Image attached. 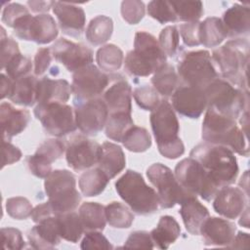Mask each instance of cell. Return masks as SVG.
<instances>
[{"instance_id": "19", "label": "cell", "mask_w": 250, "mask_h": 250, "mask_svg": "<svg viewBox=\"0 0 250 250\" xmlns=\"http://www.w3.org/2000/svg\"><path fill=\"white\" fill-rule=\"evenodd\" d=\"M213 199V208L216 213L227 219L237 218L248 202V196L243 190L229 186L220 188Z\"/></svg>"}, {"instance_id": "4", "label": "cell", "mask_w": 250, "mask_h": 250, "mask_svg": "<svg viewBox=\"0 0 250 250\" xmlns=\"http://www.w3.org/2000/svg\"><path fill=\"white\" fill-rule=\"evenodd\" d=\"M149 120L160 154L168 159L183 155L185 146L179 137L180 124L171 104L161 100L151 111Z\"/></svg>"}, {"instance_id": "6", "label": "cell", "mask_w": 250, "mask_h": 250, "mask_svg": "<svg viewBox=\"0 0 250 250\" xmlns=\"http://www.w3.org/2000/svg\"><path fill=\"white\" fill-rule=\"evenodd\" d=\"M115 189L137 215L153 214L160 206L157 192L146 184L140 173L134 170H127L115 182Z\"/></svg>"}, {"instance_id": "36", "label": "cell", "mask_w": 250, "mask_h": 250, "mask_svg": "<svg viewBox=\"0 0 250 250\" xmlns=\"http://www.w3.org/2000/svg\"><path fill=\"white\" fill-rule=\"evenodd\" d=\"M152 87L163 97L173 95L179 85V76L173 65L166 63L151 78Z\"/></svg>"}, {"instance_id": "26", "label": "cell", "mask_w": 250, "mask_h": 250, "mask_svg": "<svg viewBox=\"0 0 250 250\" xmlns=\"http://www.w3.org/2000/svg\"><path fill=\"white\" fill-rule=\"evenodd\" d=\"M71 94V85L64 79H51L44 77L38 80L37 104H65L69 100Z\"/></svg>"}, {"instance_id": "37", "label": "cell", "mask_w": 250, "mask_h": 250, "mask_svg": "<svg viewBox=\"0 0 250 250\" xmlns=\"http://www.w3.org/2000/svg\"><path fill=\"white\" fill-rule=\"evenodd\" d=\"M124 60L122 50L114 44H106L101 47L96 54V62L101 70L112 72L118 70Z\"/></svg>"}, {"instance_id": "30", "label": "cell", "mask_w": 250, "mask_h": 250, "mask_svg": "<svg viewBox=\"0 0 250 250\" xmlns=\"http://www.w3.org/2000/svg\"><path fill=\"white\" fill-rule=\"evenodd\" d=\"M36 76L28 74L14 81L13 91L9 99L16 104L23 106H32L37 103V85Z\"/></svg>"}, {"instance_id": "28", "label": "cell", "mask_w": 250, "mask_h": 250, "mask_svg": "<svg viewBox=\"0 0 250 250\" xmlns=\"http://www.w3.org/2000/svg\"><path fill=\"white\" fill-rule=\"evenodd\" d=\"M98 165L109 179L114 178L126 165L125 154L122 148L116 144L104 142L102 145V154Z\"/></svg>"}, {"instance_id": "10", "label": "cell", "mask_w": 250, "mask_h": 250, "mask_svg": "<svg viewBox=\"0 0 250 250\" xmlns=\"http://www.w3.org/2000/svg\"><path fill=\"white\" fill-rule=\"evenodd\" d=\"M175 176L187 192L193 196L199 195L206 201L212 200L220 188L200 163L191 157L185 158L176 165Z\"/></svg>"}, {"instance_id": "14", "label": "cell", "mask_w": 250, "mask_h": 250, "mask_svg": "<svg viewBox=\"0 0 250 250\" xmlns=\"http://www.w3.org/2000/svg\"><path fill=\"white\" fill-rule=\"evenodd\" d=\"M110 82V77L96 65L89 64L73 72L71 89L74 102H85L100 98Z\"/></svg>"}, {"instance_id": "5", "label": "cell", "mask_w": 250, "mask_h": 250, "mask_svg": "<svg viewBox=\"0 0 250 250\" xmlns=\"http://www.w3.org/2000/svg\"><path fill=\"white\" fill-rule=\"evenodd\" d=\"M167 63V58L158 40L146 31L135 34L134 49L126 55L124 67L127 73L137 77L154 74Z\"/></svg>"}, {"instance_id": "41", "label": "cell", "mask_w": 250, "mask_h": 250, "mask_svg": "<svg viewBox=\"0 0 250 250\" xmlns=\"http://www.w3.org/2000/svg\"><path fill=\"white\" fill-rule=\"evenodd\" d=\"M171 4L178 21L186 22L198 21L204 13L201 1H173Z\"/></svg>"}, {"instance_id": "9", "label": "cell", "mask_w": 250, "mask_h": 250, "mask_svg": "<svg viewBox=\"0 0 250 250\" xmlns=\"http://www.w3.org/2000/svg\"><path fill=\"white\" fill-rule=\"evenodd\" d=\"M178 76L187 86L200 89L219 77L210 53L205 50L184 53L178 62Z\"/></svg>"}, {"instance_id": "8", "label": "cell", "mask_w": 250, "mask_h": 250, "mask_svg": "<svg viewBox=\"0 0 250 250\" xmlns=\"http://www.w3.org/2000/svg\"><path fill=\"white\" fill-rule=\"evenodd\" d=\"M74 175L65 169L52 171L45 178L44 188L55 215L74 211L80 201L81 195L75 188Z\"/></svg>"}, {"instance_id": "24", "label": "cell", "mask_w": 250, "mask_h": 250, "mask_svg": "<svg viewBox=\"0 0 250 250\" xmlns=\"http://www.w3.org/2000/svg\"><path fill=\"white\" fill-rule=\"evenodd\" d=\"M0 120L2 140L10 141L26 128L30 120V113L25 108L18 109L9 103H2L0 105Z\"/></svg>"}, {"instance_id": "47", "label": "cell", "mask_w": 250, "mask_h": 250, "mask_svg": "<svg viewBox=\"0 0 250 250\" xmlns=\"http://www.w3.org/2000/svg\"><path fill=\"white\" fill-rule=\"evenodd\" d=\"M145 4L139 0H125L121 3V16L129 24L139 23L145 17Z\"/></svg>"}, {"instance_id": "58", "label": "cell", "mask_w": 250, "mask_h": 250, "mask_svg": "<svg viewBox=\"0 0 250 250\" xmlns=\"http://www.w3.org/2000/svg\"><path fill=\"white\" fill-rule=\"evenodd\" d=\"M55 216V213L50 205L49 202H45L42 204L37 205L35 208H33L31 213V219L34 223H39L44 219H47L49 217Z\"/></svg>"}, {"instance_id": "38", "label": "cell", "mask_w": 250, "mask_h": 250, "mask_svg": "<svg viewBox=\"0 0 250 250\" xmlns=\"http://www.w3.org/2000/svg\"><path fill=\"white\" fill-rule=\"evenodd\" d=\"M134 126L131 113L117 112L108 114L105 124V135L112 141L122 142L128 130Z\"/></svg>"}, {"instance_id": "7", "label": "cell", "mask_w": 250, "mask_h": 250, "mask_svg": "<svg viewBox=\"0 0 250 250\" xmlns=\"http://www.w3.org/2000/svg\"><path fill=\"white\" fill-rule=\"evenodd\" d=\"M207 107L216 112L236 120L248 110L249 95L223 78H216L203 89Z\"/></svg>"}, {"instance_id": "15", "label": "cell", "mask_w": 250, "mask_h": 250, "mask_svg": "<svg viewBox=\"0 0 250 250\" xmlns=\"http://www.w3.org/2000/svg\"><path fill=\"white\" fill-rule=\"evenodd\" d=\"M74 117L77 128L86 136H96L106 124L108 109L102 98L74 102Z\"/></svg>"}, {"instance_id": "43", "label": "cell", "mask_w": 250, "mask_h": 250, "mask_svg": "<svg viewBox=\"0 0 250 250\" xmlns=\"http://www.w3.org/2000/svg\"><path fill=\"white\" fill-rule=\"evenodd\" d=\"M159 45L166 56L170 58L176 57L180 52V34L175 25L164 27L159 34Z\"/></svg>"}, {"instance_id": "16", "label": "cell", "mask_w": 250, "mask_h": 250, "mask_svg": "<svg viewBox=\"0 0 250 250\" xmlns=\"http://www.w3.org/2000/svg\"><path fill=\"white\" fill-rule=\"evenodd\" d=\"M101 154L102 146L82 135L72 137L65 148L67 165L75 171L86 170L98 164Z\"/></svg>"}, {"instance_id": "13", "label": "cell", "mask_w": 250, "mask_h": 250, "mask_svg": "<svg viewBox=\"0 0 250 250\" xmlns=\"http://www.w3.org/2000/svg\"><path fill=\"white\" fill-rule=\"evenodd\" d=\"M17 37L37 44H48L58 36V26L52 16L41 14L31 16L30 13L19 19L14 26Z\"/></svg>"}, {"instance_id": "23", "label": "cell", "mask_w": 250, "mask_h": 250, "mask_svg": "<svg viewBox=\"0 0 250 250\" xmlns=\"http://www.w3.org/2000/svg\"><path fill=\"white\" fill-rule=\"evenodd\" d=\"M30 246L34 249H53L61 242L57 215L37 223L27 233Z\"/></svg>"}, {"instance_id": "39", "label": "cell", "mask_w": 250, "mask_h": 250, "mask_svg": "<svg viewBox=\"0 0 250 250\" xmlns=\"http://www.w3.org/2000/svg\"><path fill=\"white\" fill-rule=\"evenodd\" d=\"M106 222L110 227L115 229H127L130 228L134 215L130 209L123 203L113 201L104 206Z\"/></svg>"}, {"instance_id": "18", "label": "cell", "mask_w": 250, "mask_h": 250, "mask_svg": "<svg viewBox=\"0 0 250 250\" xmlns=\"http://www.w3.org/2000/svg\"><path fill=\"white\" fill-rule=\"evenodd\" d=\"M172 107L181 115L188 118H198L207 108L203 89L192 86H180L171 96Z\"/></svg>"}, {"instance_id": "32", "label": "cell", "mask_w": 250, "mask_h": 250, "mask_svg": "<svg viewBox=\"0 0 250 250\" xmlns=\"http://www.w3.org/2000/svg\"><path fill=\"white\" fill-rule=\"evenodd\" d=\"M109 180L101 168H93L82 173L78 181L79 188L82 194L87 197L97 196L104 190Z\"/></svg>"}, {"instance_id": "17", "label": "cell", "mask_w": 250, "mask_h": 250, "mask_svg": "<svg viewBox=\"0 0 250 250\" xmlns=\"http://www.w3.org/2000/svg\"><path fill=\"white\" fill-rule=\"evenodd\" d=\"M53 58L64 65L69 72L92 64L93 51L82 43H74L65 38L58 39L51 47Z\"/></svg>"}, {"instance_id": "31", "label": "cell", "mask_w": 250, "mask_h": 250, "mask_svg": "<svg viewBox=\"0 0 250 250\" xmlns=\"http://www.w3.org/2000/svg\"><path fill=\"white\" fill-rule=\"evenodd\" d=\"M199 37L200 44L213 48L220 45L228 37V33L221 19L210 17L200 22Z\"/></svg>"}, {"instance_id": "59", "label": "cell", "mask_w": 250, "mask_h": 250, "mask_svg": "<svg viewBox=\"0 0 250 250\" xmlns=\"http://www.w3.org/2000/svg\"><path fill=\"white\" fill-rule=\"evenodd\" d=\"M54 1H27V6L34 13H44L54 6Z\"/></svg>"}, {"instance_id": "35", "label": "cell", "mask_w": 250, "mask_h": 250, "mask_svg": "<svg viewBox=\"0 0 250 250\" xmlns=\"http://www.w3.org/2000/svg\"><path fill=\"white\" fill-rule=\"evenodd\" d=\"M60 235L62 239L76 243L82 236L84 230L80 217L75 212L57 215Z\"/></svg>"}, {"instance_id": "21", "label": "cell", "mask_w": 250, "mask_h": 250, "mask_svg": "<svg viewBox=\"0 0 250 250\" xmlns=\"http://www.w3.org/2000/svg\"><path fill=\"white\" fill-rule=\"evenodd\" d=\"M236 227L232 222L217 217H208L203 223L200 233L206 246H229L232 241Z\"/></svg>"}, {"instance_id": "33", "label": "cell", "mask_w": 250, "mask_h": 250, "mask_svg": "<svg viewBox=\"0 0 250 250\" xmlns=\"http://www.w3.org/2000/svg\"><path fill=\"white\" fill-rule=\"evenodd\" d=\"M84 230H103L106 224L104 206L97 202H84L78 211Z\"/></svg>"}, {"instance_id": "44", "label": "cell", "mask_w": 250, "mask_h": 250, "mask_svg": "<svg viewBox=\"0 0 250 250\" xmlns=\"http://www.w3.org/2000/svg\"><path fill=\"white\" fill-rule=\"evenodd\" d=\"M133 97L141 108L150 111H152L161 101L157 91L148 85L137 87L133 92Z\"/></svg>"}, {"instance_id": "54", "label": "cell", "mask_w": 250, "mask_h": 250, "mask_svg": "<svg viewBox=\"0 0 250 250\" xmlns=\"http://www.w3.org/2000/svg\"><path fill=\"white\" fill-rule=\"evenodd\" d=\"M29 11L23 5L19 3H9L2 12V22L9 27L14 26L15 22L22 16L28 14Z\"/></svg>"}, {"instance_id": "11", "label": "cell", "mask_w": 250, "mask_h": 250, "mask_svg": "<svg viewBox=\"0 0 250 250\" xmlns=\"http://www.w3.org/2000/svg\"><path fill=\"white\" fill-rule=\"evenodd\" d=\"M146 176L156 188L160 207L163 209H169L176 204H181L191 195L180 185L172 170L162 163L150 165L146 169Z\"/></svg>"}, {"instance_id": "62", "label": "cell", "mask_w": 250, "mask_h": 250, "mask_svg": "<svg viewBox=\"0 0 250 250\" xmlns=\"http://www.w3.org/2000/svg\"><path fill=\"white\" fill-rule=\"evenodd\" d=\"M239 225L246 228V229L249 228V208H248V206L241 213V217H240V220H239Z\"/></svg>"}, {"instance_id": "49", "label": "cell", "mask_w": 250, "mask_h": 250, "mask_svg": "<svg viewBox=\"0 0 250 250\" xmlns=\"http://www.w3.org/2000/svg\"><path fill=\"white\" fill-rule=\"evenodd\" d=\"M20 53L18 43L13 38L8 37L4 27L1 26V68L4 69L6 64Z\"/></svg>"}, {"instance_id": "45", "label": "cell", "mask_w": 250, "mask_h": 250, "mask_svg": "<svg viewBox=\"0 0 250 250\" xmlns=\"http://www.w3.org/2000/svg\"><path fill=\"white\" fill-rule=\"evenodd\" d=\"M32 205L29 200L22 196H16L7 199L6 211L10 217L16 220H25L31 216Z\"/></svg>"}, {"instance_id": "25", "label": "cell", "mask_w": 250, "mask_h": 250, "mask_svg": "<svg viewBox=\"0 0 250 250\" xmlns=\"http://www.w3.org/2000/svg\"><path fill=\"white\" fill-rule=\"evenodd\" d=\"M228 37L243 38L249 35L250 30V10L247 6L234 4L229 7L221 19Z\"/></svg>"}, {"instance_id": "51", "label": "cell", "mask_w": 250, "mask_h": 250, "mask_svg": "<svg viewBox=\"0 0 250 250\" xmlns=\"http://www.w3.org/2000/svg\"><path fill=\"white\" fill-rule=\"evenodd\" d=\"M1 239L4 249H22L25 247L21 232L15 228L1 229Z\"/></svg>"}, {"instance_id": "53", "label": "cell", "mask_w": 250, "mask_h": 250, "mask_svg": "<svg viewBox=\"0 0 250 250\" xmlns=\"http://www.w3.org/2000/svg\"><path fill=\"white\" fill-rule=\"evenodd\" d=\"M199 27H200V21L186 22L180 25L179 34L181 35L185 45L188 47L200 45Z\"/></svg>"}, {"instance_id": "48", "label": "cell", "mask_w": 250, "mask_h": 250, "mask_svg": "<svg viewBox=\"0 0 250 250\" xmlns=\"http://www.w3.org/2000/svg\"><path fill=\"white\" fill-rule=\"evenodd\" d=\"M64 144L58 139H49L44 141L36 149L35 153L45 157L51 163L61 158L65 151Z\"/></svg>"}, {"instance_id": "56", "label": "cell", "mask_w": 250, "mask_h": 250, "mask_svg": "<svg viewBox=\"0 0 250 250\" xmlns=\"http://www.w3.org/2000/svg\"><path fill=\"white\" fill-rule=\"evenodd\" d=\"M52 52L49 48H40L37 50L34 57V73L40 76L46 72L52 62Z\"/></svg>"}, {"instance_id": "1", "label": "cell", "mask_w": 250, "mask_h": 250, "mask_svg": "<svg viewBox=\"0 0 250 250\" xmlns=\"http://www.w3.org/2000/svg\"><path fill=\"white\" fill-rule=\"evenodd\" d=\"M189 156L200 163L219 188L235 182L238 165L231 149L223 146L201 143L191 149Z\"/></svg>"}, {"instance_id": "27", "label": "cell", "mask_w": 250, "mask_h": 250, "mask_svg": "<svg viewBox=\"0 0 250 250\" xmlns=\"http://www.w3.org/2000/svg\"><path fill=\"white\" fill-rule=\"evenodd\" d=\"M180 205L179 213L186 229L192 235H199L203 223L209 217L208 209L193 195L186 198Z\"/></svg>"}, {"instance_id": "50", "label": "cell", "mask_w": 250, "mask_h": 250, "mask_svg": "<svg viewBox=\"0 0 250 250\" xmlns=\"http://www.w3.org/2000/svg\"><path fill=\"white\" fill-rule=\"evenodd\" d=\"M26 162L30 172L38 178H47L52 172V163L37 153L28 156Z\"/></svg>"}, {"instance_id": "2", "label": "cell", "mask_w": 250, "mask_h": 250, "mask_svg": "<svg viewBox=\"0 0 250 250\" xmlns=\"http://www.w3.org/2000/svg\"><path fill=\"white\" fill-rule=\"evenodd\" d=\"M202 139L205 143L226 146L242 156L249 155L247 136L236 120L224 116L207 107L202 122Z\"/></svg>"}, {"instance_id": "12", "label": "cell", "mask_w": 250, "mask_h": 250, "mask_svg": "<svg viewBox=\"0 0 250 250\" xmlns=\"http://www.w3.org/2000/svg\"><path fill=\"white\" fill-rule=\"evenodd\" d=\"M34 115L42 124L44 130L54 137H62L77 129L74 110L62 103L37 104Z\"/></svg>"}, {"instance_id": "55", "label": "cell", "mask_w": 250, "mask_h": 250, "mask_svg": "<svg viewBox=\"0 0 250 250\" xmlns=\"http://www.w3.org/2000/svg\"><path fill=\"white\" fill-rule=\"evenodd\" d=\"M124 248H148L152 249L154 244L152 242L150 233L145 230H137L130 233L129 237L124 243Z\"/></svg>"}, {"instance_id": "22", "label": "cell", "mask_w": 250, "mask_h": 250, "mask_svg": "<svg viewBox=\"0 0 250 250\" xmlns=\"http://www.w3.org/2000/svg\"><path fill=\"white\" fill-rule=\"evenodd\" d=\"M132 88L130 84L122 77L115 78L109 82V86L103 94V100L105 103L108 114L117 112H132Z\"/></svg>"}, {"instance_id": "40", "label": "cell", "mask_w": 250, "mask_h": 250, "mask_svg": "<svg viewBox=\"0 0 250 250\" xmlns=\"http://www.w3.org/2000/svg\"><path fill=\"white\" fill-rule=\"evenodd\" d=\"M122 144L129 151L144 152L151 146V137L146 129L134 125L124 136Z\"/></svg>"}, {"instance_id": "20", "label": "cell", "mask_w": 250, "mask_h": 250, "mask_svg": "<svg viewBox=\"0 0 250 250\" xmlns=\"http://www.w3.org/2000/svg\"><path fill=\"white\" fill-rule=\"evenodd\" d=\"M53 12L62 31L72 37H79L84 31L86 16L84 10L71 3L56 1Z\"/></svg>"}, {"instance_id": "61", "label": "cell", "mask_w": 250, "mask_h": 250, "mask_svg": "<svg viewBox=\"0 0 250 250\" xmlns=\"http://www.w3.org/2000/svg\"><path fill=\"white\" fill-rule=\"evenodd\" d=\"M249 242V235L246 232L238 231L237 234L234 235L232 241L228 246L229 248H247Z\"/></svg>"}, {"instance_id": "34", "label": "cell", "mask_w": 250, "mask_h": 250, "mask_svg": "<svg viewBox=\"0 0 250 250\" xmlns=\"http://www.w3.org/2000/svg\"><path fill=\"white\" fill-rule=\"evenodd\" d=\"M112 32V20L107 16L100 15L92 19L89 22L86 28V39L94 46L102 45L111 37Z\"/></svg>"}, {"instance_id": "60", "label": "cell", "mask_w": 250, "mask_h": 250, "mask_svg": "<svg viewBox=\"0 0 250 250\" xmlns=\"http://www.w3.org/2000/svg\"><path fill=\"white\" fill-rule=\"evenodd\" d=\"M1 79V99L9 98L12 94L13 91V86H14V80H12L10 77L2 73L0 75Z\"/></svg>"}, {"instance_id": "42", "label": "cell", "mask_w": 250, "mask_h": 250, "mask_svg": "<svg viewBox=\"0 0 250 250\" xmlns=\"http://www.w3.org/2000/svg\"><path fill=\"white\" fill-rule=\"evenodd\" d=\"M147 14L160 23L178 21L174 8L170 1L153 0L147 4Z\"/></svg>"}, {"instance_id": "46", "label": "cell", "mask_w": 250, "mask_h": 250, "mask_svg": "<svg viewBox=\"0 0 250 250\" xmlns=\"http://www.w3.org/2000/svg\"><path fill=\"white\" fill-rule=\"evenodd\" d=\"M32 69V62L27 58L21 53L13 58L4 67L3 70L6 71L7 76L12 80H17L21 77L28 75Z\"/></svg>"}, {"instance_id": "29", "label": "cell", "mask_w": 250, "mask_h": 250, "mask_svg": "<svg viewBox=\"0 0 250 250\" xmlns=\"http://www.w3.org/2000/svg\"><path fill=\"white\" fill-rule=\"evenodd\" d=\"M149 233L154 246L159 249H167L180 236L181 228L174 217L166 215L160 217L156 228Z\"/></svg>"}, {"instance_id": "52", "label": "cell", "mask_w": 250, "mask_h": 250, "mask_svg": "<svg viewBox=\"0 0 250 250\" xmlns=\"http://www.w3.org/2000/svg\"><path fill=\"white\" fill-rule=\"evenodd\" d=\"M81 249H112L113 246L107 240V238L100 231L90 230L88 231L82 242Z\"/></svg>"}, {"instance_id": "57", "label": "cell", "mask_w": 250, "mask_h": 250, "mask_svg": "<svg viewBox=\"0 0 250 250\" xmlns=\"http://www.w3.org/2000/svg\"><path fill=\"white\" fill-rule=\"evenodd\" d=\"M21 158V151L9 141L2 140V168L18 162Z\"/></svg>"}, {"instance_id": "3", "label": "cell", "mask_w": 250, "mask_h": 250, "mask_svg": "<svg viewBox=\"0 0 250 250\" xmlns=\"http://www.w3.org/2000/svg\"><path fill=\"white\" fill-rule=\"evenodd\" d=\"M212 58L218 65L223 79L248 92L249 42L247 39L236 38L228 41L213 51Z\"/></svg>"}]
</instances>
